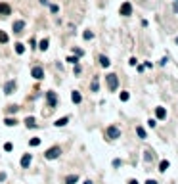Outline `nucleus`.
<instances>
[{
    "label": "nucleus",
    "mask_w": 178,
    "mask_h": 184,
    "mask_svg": "<svg viewBox=\"0 0 178 184\" xmlns=\"http://www.w3.org/2000/svg\"><path fill=\"white\" fill-rule=\"evenodd\" d=\"M107 84H109V90H117V87H119V79H117L115 73H109V75H107Z\"/></svg>",
    "instance_id": "f257e3e1"
},
{
    "label": "nucleus",
    "mask_w": 178,
    "mask_h": 184,
    "mask_svg": "<svg viewBox=\"0 0 178 184\" xmlns=\"http://www.w3.org/2000/svg\"><path fill=\"white\" fill-rule=\"evenodd\" d=\"M106 134H107V138H111V140H115V138H119L121 136V130H119V127H107V130H106Z\"/></svg>",
    "instance_id": "f03ea898"
},
{
    "label": "nucleus",
    "mask_w": 178,
    "mask_h": 184,
    "mask_svg": "<svg viewBox=\"0 0 178 184\" xmlns=\"http://www.w3.org/2000/svg\"><path fill=\"white\" fill-rule=\"evenodd\" d=\"M59 153H62V150H59V148H50V150H46V153H44V155H46V159H56Z\"/></svg>",
    "instance_id": "7ed1b4c3"
},
{
    "label": "nucleus",
    "mask_w": 178,
    "mask_h": 184,
    "mask_svg": "<svg viewBox=\"0 0 178 184\" xmlns=\"http://www.w3.org/2000/svg\"><path fill=\"white\" fill-rule=\"evenodd\" d=\"M119 14H121V15H130V14H132V6H130V2H124L123 6H121Z\"/></svg>",
    "instance_id": "20e7f679"
},
{
    "label": "nucleus",
    "mask_w": 178,
    "mask_h": 184,
    "mask_svg": "<svg viewBox=\"0 0 178 184\" xmlns=\"http://www.w3.org/2000/svg\"><path fill=\"white\" fill-rule=\"evenodd\" d=\"M10 12H12V8L8 6V4L0 2V15H2V17H6V15H10Z\"/></svg>",
    "instance_id": "39448f33"
},
{
    "label": "nucleus",
    "mask_w": 178,
    "mask_h": 184,
    "mask_svg": "<svg viewBox=\"0 0 178 184\" xmlns=\"http://www.w3.org/2000/svg\"><path fill=\"white\" fill-rule=\"evenodd\" d=\"M4 90H6V94H14L15 92V81H8L6 87H4Z\"/></svg>",
    "instance_id": "423d86ee"
},
{
    "label": "nucleus",
    "mask_w": 178,
    "mask_h": 184,
    "mask_svg": "<svg viewBox=\"0 0 178 184\" xmlns=\"http://www.w3.org/2000/svg\"><path fill=\"white\" fill-rule=\"evenodd\" d=\"M29 165H31V153H25L21 157V167H23V169H27Z\"/></svg>",
    "instance_id": "0eeeda50"
},
{
    "label": "nucleus",
    "mask_w": 178,
    "mask_h": 184,
    "mask_svg": "<svg viewBox=\"0 0 178 184\" xmlns=\"http://www.w3.org/2000/svg\"><path fill=\"white\" fill-rule=\"evenodd\" d=\"M155 115H157V119H165V117H167V109L165 108H155Z\"/></svg>",
    "instance_id": "6e6552de"
},
{
    "label": "nucleus",
    "mask_w": 178,
    "mask_h": 184,
    "mask_svg": "<svg viewBox=\"0 0 178 184\" xmlns=\"http://www.w3.org/2000/svg\"><path fill=\"white\" fill-rule=\"evenodd\" d=\"M33 77H35V79H42V77H44V71H42V67H35L33 69Z\"/></svg>",
    "instance_id": "1a4fd4ad"
},
{
    "label": "nucleus",
    "mask_w": 178,
    "mask_h": 184,
    "mask_svg": "<svg viewBox=\"0 0 178 184\" xmlns=\"http://www.w3.org/2000/svg\"><path fill=\"white\" fill-rule=\"evenodd\" d=\"M100 63H102V67H109V63H111V61H109L107 56H100Z\"/></svg>",
    "instance_id": "9d476101"
},
{
    "label": "nucleus",
    "mask_w": 178,
    "mask_h": 184,
    "mask_svg": "<svg viewBox=\"0 0 178 184\" xmlns=\"http://www.w3.org/2000/svg\"><path fill=\"white\" fill-rule=\"evenodd\" d=\"M23 27H25V23H23V21H15V23H14V31H15V33H21Z\"/></svg>",
    "instance_id": "9b49d317"
},
{
    "label": "nucleus",
    "mask_w": 178,
    "mask_h": 184,
    "mask_svg": "<svg viewBox=\"0 0 178 184\" xmlns=\"http://www.w3.org/2000/svg\"><path fill=\"white\" fill-rule=\"evenodd\" d=\"M48 102H50V105H56L58 98H56V94H54V92H48Z\"/></svg>",
    "instance_id": "f8f14e48"
},
{
    "label": "nucleus",
    "mask_w": 178,
    "mask_h": 184,
    "mask_svg": "<svg viewBox=\"0 0 178 184\" xmlns=\"http://www.w3.org/2000/svg\"><path fill=\"white\" fill-rule=\"evenodd\" d=\"M167 169H169V161H167V159H163V161L159 163V171H161V173H165Z\"/></svg>",
    "instance_id": "ddd939ff"
},
{
    "label": "nucleus",
    "mask_w": 178,
    "mask_h": 184,
    "mask_svg": "<svg viewBox=\"0 0 178 184\" xmlns=\"http://www.w3.org/2000/svg\"><path fill=\"white\" fill-rule=\"evenodd\" d=\"M71 98H73V102H75V104H80V100H82V96H80V92H77V90L73 92V96H71Z\"/></svg>",
    "instance_id": "4468645a"
},
{
    "label": "nucleus",
    "mask_w": 178,
    "mask_h": 184,
    "mask_svg": "<svg viewBox=\"0 0 178 184\" xmlns=\"http://www.w3.org/2000/svg\"><path fill=\"white\" fill-rule=\"evenodd\" d=\"M67 123H69V117H62V119L56 121V127H63V125H67Z\"/></svg>",
    "instance_id": "2eb2a0df"
},
{
    "label": "nucleus",
    "mask_w": 178,
    "mask_h": 184,
    "mask_svg": "<svg viewBox=\"0 0 178 184\" xmlns=\"http://www.w3.org/2000/svg\"><path fill=\"white\" fill-rule=\"evenodd\" d=\"M77 180H79V177H77V175H71V177L65 178V184H75Z\"/></svg>",
    "instance_id": "dca6fc26"
},
{
    "label": "nucleus",
    "mask_w": 178,
    "mask_h": 184,
    "mask_svg": "<svg viewBox=\"0 0 178 184\" xmlns=\"http://www.w3.org/2000/svg\"><path fill=\"white\" fill-rule=\"evenodd\" d=\"M90 88H92V92H98V88H100V83H98V77H96L94 81H92V84H90Z\"/></svg>",
    "instance_id": "f3484780"
},
{
    "label": "nucleus",
    "mask_w": 178,
    "mask_h": 184,
    "mask_svg": "<svg viewBox=\"0 0 178 184\" xmlns=\"http://www.w3.org/2000/svg\"><path fill=\"white\" fill-rule=\"evenodd\" d=\"M25 125L29 127V129H35V125H36V123H35L33 117H27V119H25Z\"/></svg>",
    "instance_id": "a211bd4d"
},
{
    "label": "nucleus",
    "mask_w": 178,
    "mask_h": 184,
    "mask_svg": "<svg viewBox=\"0 0 178 184\" xmlns=\"http://www.w3.org/2000/svg\"><path fill=\"white\" fill-rule=\"evenodd\" d=\"M15 52H17V54H23V52H25V46H23L21 42H17L15 44Z\"/></svg>",
    "instance_id": "6ab92c4d"
},
{
    "label": "nucleus",
    "mask_w": 178,
    "mask_h": 184,
    "mask_svg": "<svg viewBox=\"0 0 178 184\" xmlns=\"http://www.w3.org/2000/svg\"><path fill=\"white\" fill-rule=\"evenodd\" d=\"M40 50H46V48H48V39H42V40H40Z\"/></svg>",
    "instance_id": "aec40b11"
},
{
    "label": "nucleus",
    "mask_w": 178,
    "mask_h": 184,
    "mask_svg": "<svg viewBox=\"0 0 178 184\" xmlns=\"http://www.w3.org/2000/svg\"><path fill=\"white\" fill-rule=\"evenodd\" d=\"M136 132H138V136H140V138H145V130L142 129V127H136Z\"/></svg>",
    "instance_id": "412c9836"
},
{
    "label": "nucleus",
    "mask_w": 178,
    "mask_h": 184,
    "mask_svg": "<svg viewBox=\"0 0 178 184\" xmlns=\"http://www.w3.org/2000/svg\"><path fill=\"white\" fill-rule=\"evenodd\" d=\"M128 98H130V94H128V92H121V102H127Z\"/></svg>",
    "instance_id": "4be33fe9"
},
{
    "label": "nucleus",
    "mask_w": 178,
    "mask_h": 184,
    "mask_svg": "<svg viewBox=\"0 0 178 184\" xmlns=\"http://www.w3.org/2000/svg\"><path fill=\"white\" fill-rule=\"evenodd\" d=\"M0 42H8V35L0 31Z\"/></svg>",
    "instance_id": "5701e85b"
},
{
    "label": "nucleus",
    "mask_w": 178,
    "mask_h": 184,
    "mask_svg": "<svg viewBox=\"0 0 178 184\" xmlns=\"http://www.w3.org/2000/svg\"><path fill=\"white\" fill-rule=\"evenodd\" d=\"M29 144H31V146H38V144H40V138H31Z\"/></svg>",
    "instance_id": "b1692460"
},
{
    "label": "nucleus",
    "mask_w": 178,
    "mask_h": 184,
    "mask_svg": "<svg viewBox=\"0 0 178 184\" xmlns=\"http://www.w3.org/2000/svg\"><path fill=\"white\" fill-rule=\"evenodd\" d=\"M151 159H153V152L148 150V152H145V161H151Z\"/></svg>",
    "instance_id": "393cba45"
},
{
    "label": "nucleus",
    "mask_w": 178,
    "mask_h": 184,
    "mask_svg": "<svg viewBox=\"0 0 178 184\" xmlns=\"http://www.w3.org/2000/svg\"><path fill=\"white\" fill-rule=\"evenodd\" d=\"M4 123H6L8 127H14V125H15V123H17V121H15V119H6Z\"/></svg>",
    "instance_id": "a878e982"
},
{
    "label": "nucleus",
    "mask_w": 178,
    "mask_h": 184,
    "mask_svg": "<svg viewBox=\"0 0 178 184\" xmlns=\"http://www.w3.org/2000/svg\"><path fill=\"white\" fill-rule=\"evenodd\" d=\"M148 125H149V127H151V129H153V127L157 125V121H155V119H149V121H148Z\"/></svg>",
    "instance_id": "bb28decb"
},
{
    "label": "nucleus",
    "mask_w": 178,
    "mask_h": 184,
    "mask_svg": "<svg viewBox=\"0 0 178 184\" xmlns=\"http://www.w3.org/2000/svg\"><path fill=\"white\" fill-rule=\"evenodd\" d=\"M92 36H94V35H92V33H90V31H86V33H84V39H88V40H90V39H92Z\"/></svg>",
    "instance_id": "cd10ccee"
},
{
    "label": "nucleus",
    "mask_w": 178,
    "mask_h": 184,
    "mask_svg": "<svg viewBox=\"0 0 178 184\" xmlns=\"http://www.w3.org/2000/svg\"><path fill=\"white\" fill-rule=\"evenodd\" d=\"M12 148H14L12 144H6V146H4V150H6V152H12Z\"/></svg>",
    "instance_id": "c85d7f7f"
},
{
    "label": "nucleus",
    "mask_w": 178,
    "mask_h": 184,
    "mask_svg": "<svg viewBox=\"0 0 178 184\" xmlns=\"http://www.w3.org/2000/svg\"><path fill=\"white\" fill-rule=\"evenodd\" d=\"M67 61H69V63H77L79 60H77V58H67Z\"/></svg>",
    "instance_id": "c756f323"
},
{
    "label": "nucleus",
    "mask_w": 178,
    "mask_h": 184,
    "mask_svg": "<svg viewBox=\"0 0 178 184\" xmlns=\"http://www.w3.org/2000/svg\"><path fill=\"white\" fill-rule=\"evenodd\" d=\"M145 184H157V180H151V178H149V180H145Z\"/></svg>",
    "instance_id": "7c9ffc66"
},
{
    "label": "nucleus",
    "mask_w": 178,
    "mask_h": 184,
    "mask_svg": "<svg viewBox=\"0 0 178 184\" xmlns=\"http://www.w3.org/2000/svg\"><path fill=\"white\" fill-rule=\"evenodd\" d=\"M174 12L178 14V0H174Z\"/></svg>",
    "instance_id": "2f4dec72"
},
{
    "label": "nucleus",
    "mask_w": 178,
    "mask_h": 184,
    "mask_svg": "<svg viewBox=\"0 0 178 184\" xmlns=\"http://www.w3.org/2000/svg\"><path fill=\"white\" fill-rule=\"evenodd\" d=\"M128 184H138V182H136V180H134V178H132V180H130V182H128Z\"/></svg>",
    "instance_id": "473e14b6"
},
{
    "label": "nucleus",
    "mask_w": 178,
    "mask_h": 184,
    "mask_svg": "<svg viewBox=\"0 0 178 184\" xmlns=\"http://www.w3.org/2000/svg\"><path fill=\"white\" fill-rule=\"evenodd\" d=\"M84 184H92V182H90V180H86V182H84Z\"/></svg>",
    "instance_id": "72a5a7b5"
},
{
    "label": "nucleus",
    "mask_w": 178,
    "mask_h": 184,
    "mask_svg": "<svg viewBox=\"0 0 178 184\" xmlns=\"http://www.w3.org/2000/svg\"><path fill=\"white\" fill-rule=\"evenodd\" d=\"M176 44H178V36H176Z\"/></svg>",
    "instance_id": "f704fd0d"
}]
</instances>
